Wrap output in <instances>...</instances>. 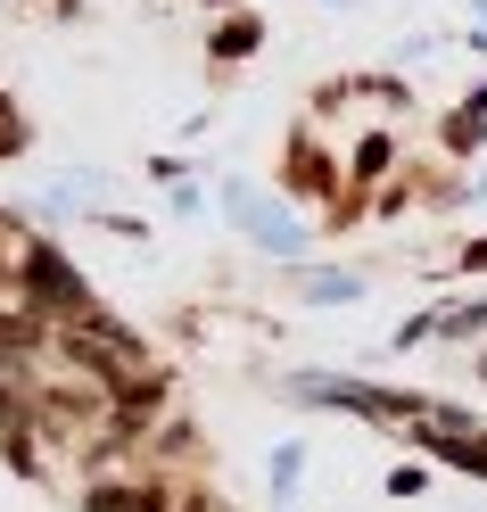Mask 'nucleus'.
Here are the masks:
<instances>
[{"mask_svg":"<svg viewBox=\"0 0 487 512\" xmlns=\"http://www.w3.org/2000/svg\"><path fill=\"white\" fill-rule=\"evenodd\" d=\"M17 281H25V306L75 314V323H83V314H100V306H91V290H83V281H75L67 265H58V248H42V240H25V256H17Z\"/></svg>","mask_w":487,"mask_h":512,"instance_id":"nucleus-1","label":"nucleus"},{"mask_svg":"<svg viewBox=\"0 0 487 512\" xmlns=\"http://www.w3.org/2000/svg\"><path fill=\"white\" fill-rule=\"evenodd\" d=\"M306 298H355V273H314Z\"/></svg>","mask_w":487,"mask_h":512,"instance_id":"nucleus-6","label":"nucleus"},{"mask_svg":"<svg viewBox=\"0 0 487 512\" xmlns=\"http://www.w3.org/2000/svg\"><path fill=\"white\" fill-rule=\"evenodd\" d=\"M256 50V17H232V25H215V58H248Z\"/></svg>","mask_w":487,"mask_h":512,"instance_id":"nucleus-4","label":"nucleus"},{"mask_svg":"<svg viewBox=\"0 0 487 512\" xmlns=\"http://www.w3.org/2000/svg\"><path fill=\"white\" fill-rule=\"evenodd\" d=\"M438 331H454V339L487 331V298H471V306H446V314H438Z\"/></svg>","mask_w":487,"mask_h":512,"instance_id":"nucleus-5","label":"nucleus"},{"mask_svg":"<svg viewBox=\"0 0 487 512\" xmlns=\"http://www.w3.org/2000/svg\"><path fill=\"white\" fill-rule=\"evenodd\" d=\"M215 9H232V0H215Z\"/></svg>","mask_w":487,"mask_h":512,"instance_id":"nucleus-8","label":"nucleus"},{"mask_svg":"<svg viewBox=\"0 0 487 512\" xmlns=\"http://www.w3.org/2000/svg\"><path fill=\"white\" fill-rule=\"evenodd\" d=\"M463 273H487V240H471V248H463Z\"/></svg>","mask_w":487,"mask_h":512,"instance_id":"nucleus-7","label":"nucleus"},{"mask_svg":"<svg viewBox=\"0 0 487 512\" xmlns=\"http://www.w3.org/2000/svg\"><path fill=\"white\" fill-rule=\"evenodd\" d=\"M331 9H347V0H331Z\"/></svg>","mask_w":487,"mask_h":512,"instance_id":"nucleus-9","label":"nucleus"},{"mask_svg":"<svg viewBox=\"0 0 487 512\" xmlns=\"http://www.w3.org/2000/svg\"><path fill=\"white\" fill-rule=\"evenodd\" d=\"M281 182H289V190H306V199H322V190H331V182H347V174L314 149V133H298V149L281 157Z\"/></svg>","mask_w":487,"mask_h":512,"instance_id":"nucleus-3","label":"nucleus"},{"mask_svg":"<svg viewBox=\"0 0 487 512\" xmlns=\"http://www.w3.org/2000/svg\"><path fill=\"white\" fill-rule=\"evenodd\" d=\"M223 215H232V223H248V232L265 240L273 256H298V248H306V232H298V223H289L281 207H265L256 190H240V182H223Z\"/></svg>","mask_w":487,"mask_h":512,"instance_id":"nucleus-2","label":"nucleus"}]
</instances>
